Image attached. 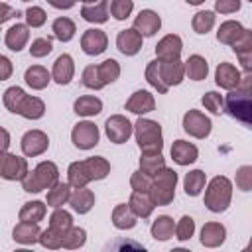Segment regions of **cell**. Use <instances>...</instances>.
I'll return each mask as SVG.
<instances>
[{"instance_id":"6da1fadb","label":"cell","mask_w":252,"mask_h":252,"mask_svg":"<svg viewBox=\"0 0 252 252\" xmlns=\"http://www.w3.org/2000/svg\"><path fill=\"white\" fill-rule=\"evenodd\" d=\"M110 173V163L104 158H87L83 161H73L67 169L71 187H85L89 181L104 179Z\"/></svg>"},{"instance_id":"7a4b0ae2","label":"cell","mask_w":252,"mask_h":252,"mask_svg":"<svg viewBox=\"0 0 252 252\" xmlns=\"http://www.w3.org/2000/svg\"><path fill=\"white\" fill-rule=\"evenodd\" d=\"M4 106L14 112V114H22L24 118H30V120H37L43 116L45 112V104L41 98L37 96H30L26 94L20 87H10L6 89L4 93Z\"/></svg>"},{"instance_id":"3957f363","label":"cell","mask_w":252,"mask_h":252,"mask_svg":"<svg viewBox=\"0 0 252 252\" xmlns=\"http://www.w3.org/2000/svg\"><path fill=\"white\" fill-rule=\"evenodd\" d=\"M250 94H252V75L250 71H246V75L240 77L236 91L232 89L224 100L226 112L246 126L250 124Z\"/></svg>"},{"instance_id":"277c9868","label":"cell","mask_w":252,"mask_h":252,"mask_svg":"<svg viewBox=\"0 0 252 252\" xmlns=\"http://www.w3.org/2000/svg\"><path fill=\"white\" fill-rule=\"evenodd\" d=\"M59 177V169L53 161H41L33 171H28L22 179V187L28 193H39L43 189H49Z\"/></svg>"},{"instance_id":"5b68a950","label":"cell","mask_w":252,"mask_h":252,"mask_svg":"<svg viewBox=\"0 0 252 252\" xmlns=\"http://www.w3.org/2000/svg\"><path fill=\"white\" fill-rule=\"evenodd\" d=\"M175 183H177V173L173 169L161 167L150 185V197L156 205H169L175 197Z\"/></svg>"},{"instance_id":"8992f818","label":"cell","mask_w":252,"mask_h":252,"mask_svg":"<svg viewBox=\"0 0 252 252\" xmlns=\"http://www.w3.org/2000/svg\"><path fill=\"white\" fill-rule=\"evenodd\" d=\"M232 199V185L224 175H217L211 179L205 191V205L213 213H222L230 205Z\"/></svg>"},{"instance_id":"52a82bcc","label":"cell","mask_w":252,"mask_h":252,"mask_svg":"<svg viewBox=\"0 0 252 252\" xmlns=\"http://www.w3.org/2000/svg\"><path fill=\"white\" fill-rule=\"evenodd\" d=\"M136 130V142L142 152H161L163 140H161V126L148 118H138L134 124Z\"/></svg>"},{"instance_id":"ba28073f","label":"cell","mask_w":252,"mask_h":252,"mask_svg":"<svg viewBox=\"0 0 252 252\" xmlns=\"http://www.w3.org/2000/svg\"><path fill=\"white\" fill-rule=\"evenodd\" d=\"M28 173V161L20 156L0 152V177L8 181H22Z\"/></svg>"},{"instance_id":"9c48e42d","label":"cell","mask_w":252,"mask_h":252,"mask_svg":"<svg viewBox=\"0 0 252 252\" xmlns=\"http://www.w3.org/2000/svg\"><path fill=\"white\" fill-rule=\"evenodd\" d=\"M98 128L93 122H79L71 132V140L79 150H91L98 144Z\"/></svg>"},{"instance_id":"30bf717a","label":"cell","mask_w":252,"mask_h":252,"mask_svg":"<svg viewBox=\"0 0 252 252\" xmlns=\"http://www.w3.org/2000/svg\"><path fill=\"white\" fill-rule=\"evenodd\" d=\"M211 120L199 110H189L183 116V130L193 138H207L211 134Z\"/></svg>"},{"instance_id":"8fae6325","label":"cell","mask_w":252,"mask_h":252,"mask_svg":"<svg viewBox=\"0 0 252 252\" xmlns=\"http://www.w3.org/2000/svg\"><path fill=\"white\" fill-rule=\"evenodd\" d=\"M132 128H134V126L130 124V120L124 118V116H120V114L110 116V118L106 120V124H104L106 136H108V140L114 142V144H124V142L132 136Z\"/></svg>"},{"instance_id":"7c38bea8","label":"cell","mask_w":252,"mask_h":252,"mask_svg":"<svg viewBox=\"0 0 252 252\" xmlns=\"http://www.w3.org/2000/svg\"><path fill=\"white\" fill-rule=\"evenodd\" d=\"M47 146H49V138L41 130H30L22 138V152L30 158H35V156L43 154L47 150Z\"/></svg>"},{"instance_id":"4fadbf2b","label":"cell","mask_w":252,"mask_h":252,"mask_svg":"<svg viewBox=\"0 0 252 252\" xmlns=\"http://www.w3.org/2000/svg\"><path fill=\"white\" fill-rule=\"evenodd\" d=\"M108 45V37L102 30H87L81 37V47L87 55H100Z\"/></svg>"},{"instance_id":"5bb4252c","label":"cell","mask_w":252,"mask_h":252,"mask_svg":"<svg viewBox=\"0 0 252 252\" xmlns=\"http://www.w3.org/2000/svg\"><path fill=\"white\" fill-rule=\"evenodd\" d=\"M181 49H183V43H181V37L175 35V33H169L165 37H161L156 45V55L159 61H169V59H179L181 55Z\"/></svg>"},{"instance_id":"9a60e30c","label":"cell","mask_w":252,"mask_h":252,"mask_svg":"<svg viewBox=\"0 0 252 252\" xmlns=\"http://www.w3.org/2000/svg\"><path fill=\"white\" fill-rule=\"evenodd\" d=\"M159 61V59H158ZM185 75V65L179 59H169V61H159V77L163 85L169 89L171 85H179Z\"/></svg>"},{"instance_id":"2e32d148","label":"cell","mask_w":252,"mask_h":252,"mask_svg":"<svg viewBox=\"0 0 252 252\" xmlns=\"http://www.w3.org/2000/svg\"><path fill=\"white\" fill-rule=\"evenodd\" d=\"M161 26L159 16L154 10H142L136 18H134V30L140 35H154Z\"/></svg>"},{"instance_id":"e0dca14e","label":"cell","mask_w":252,"mask_h":252,"mask_svg":"<svg viewBox=\"0 0 252 252\" xmlns=\"http://www.w3.org/2000/svg\"><path fill=\"white\" fill-rule=\"evenodd\" d=\"M116 47L124 55H136L142 49V35L134 28L122 30L118 33V37H116Z\"/></svg>"},{"instance_id":"ac0fdd59","label":"cell","mask_w":252,"mask_h":252,"mask_svg":"<svg viewBox=\"0 0 252 252\" xmlns=\"http://www.w3.org/2000/svg\"><path fill=\"white\" fill-rule=\"evenodd\" d=\"M215 81L220 89H226V91H232L238 87L240 83V71L230 65V63H220L217 67V73H215Z\"/></svg>"},{"instance_id":"d6986e66","label":"cell","mask_w":252,"mask_h":252,"mask_svg":"<svg viewBox=\"0 0 252 252\" xmlns=\"http://www.w3.org/2000/svg\"><path fill=\"white\" fill-rule=\"evenodd\" d=\"M156 108V100L148 91H136L128 100H126V110L134 114H146Z\"/></svg>"},{"instance_id":"ffe728a7","label":"cell","mask_w":252,"mask_h":252,"mask_svg":"<svg viewBox=\"0 0 252 252\" xmlns=\"http://www.w3.org/2000/svg\"><path fill=\"white\" fill-rule=\"evenodd\" d=\"M197 148L191 144V142H185V140H175L173 146H171V158L175 163L179 165H189L197 159Z\"/></svg>"},{"instance_id":"44dd1931","label":"cell","mask_w":252,"mask_h":252,"mask_svg":"<svg viewBox=\"0 0 252 252\" xmlns=\"http://www.w3.org/2000/svg\"><path fill=\"white\" fill-rule=\"evenodd\" d=\"M234 53L240 57V63L244 67V71H250V59H252V32L244 28L242 35L232 43Z\"/></svg>"},{"instance_id":"7402d4cb","label":"cell","mask_w":252,"mask_h":252,"mask_svg":"<svg viewBox=\"0 0 252 252\" xmlns=\"http://www.w3.org/2000/svg\"><path fill=\"white\" fill-rule=\"evenodd\" d=\"M73 73H75V65H73L71 55H67V53L59 55L55 59V63H53V79H55V83H59V85L71 83Z\"/></svg>"},{"instance_id":"603a6c76","label":"cell","mask_w":252,"mask_h":252,"mask_svg":"<svg viewBox=\"0 0 252 252\" xmlns=\"http://www.w3.org/2000/svg\"><path fill=\"white\" fill-rule=\"evenodd\" d=\"M30 39V30L26 24H16L6 32V47L12 51H22Z\"/></svg>"},{"instance_id":"cb8c5ba5","label":"cell","mask_w":252,"mask_h":252,"mask_svg":"<svg viewBox=\"0 0 252 252\" xmlns=\"http://www.w3.org/2000/svg\"><path fill=\"white\" fill-rule=\"evenodd\" d=\"M69 203L73 207V211H77L79 215H85L93 209L94 205V195L91 189H85V187H75V191L71 193L69 197Z\"/></svg>"},{"instance_id":"d4e9b609","label":"cell","mask_w":252,"mask_h":252,"mask_svg":"<svg viewBox=\"0 0 252 252\" xmlns=\"http://www.w3.org/2000/svg\"><path fill=\"white\" fill-rule=\"evenodd\" d=\"M128 205H130V209L134 211V215H136V217H142V219L150 217L152 211H154V207H156V203L152 201V197H150L148 191H134Z\"/></svg>"},{"instance_id":"484cf974","label":"cell","mask_w":252,"mask_h":252,"mask_svg":"<svg viewBox=\"0 0 252 252\" xmlns=\"http://www.w3.org/2000/svg\"><path fill=\"white\" fill-rule=\"evenodd\" d=\"M224 236H226V230L220 222H207L201 230V242L209 248L220 246L224 242Z\"/></svg>"},{"instance_id":"4316f807","label":"cell","mask_w":252,"mask_h":252,"mask_svg":"<svg viewBox=\"0 0 252 252\" xmlns=\"http://www.w3.org/2000/svg\"><path fill=\"white\" fill-rule=\"evenodd\" d=\"M39 232H41V230H39L37 222H26V220H22L20 224L14 226L12 236H14V240L20 242V244H33V242H37Z\"/></svg>"},{"instance_id":"83f0119b","label":"cell","mask_w":252,"mask_h":252,"mask_svg":"<svg viewBox=\"0 0 252 252\" xmlns=\"http://www.w3.org/2000/svg\"><path fill=\"white\" fill-rule=\"evenodd\" d=\"M81 16L93 24H104L108 20V0H96L94 4H87L81 10Z\"/></svg>"},{"instance_id":"f1b7e54d","label":"cell","mask_w":252,"mask_h":252,"mask_svg":"<svg viewBox=\"0 0 252 252\" xmlns=\"http://www.w3.org/2000/svg\"><path fill=\"white\" fill-rule=\"evenodd\" d=\"M161 167H165V161H163V156L161 152H142V158H140V171L146 173V175H156Z\"/></svg>"},{"instance_id":"f546056e","label":"cell","mask_w":252,"mask_h":252,"mask_svg":"<svg viewBox=\"0 0 252 252\" xmlns=\"http://www.w3.org/2000/svg\"><path fill=\"white\" fill-rule=\"evenodd\" d=\"M71 197V185L69 183H61V181H55L49 191H47V205L49 207H55L59 209L61 205H65Z\"/></svg>"},{"instance_id":"4dcf8cb0","label":"cell","mask_w":252,"mask_h":252,"mask_svg":"<svg viewBox=\"0 0 252 252\" xmlns=\"http://www.w3.org/2000/svg\"><path fill=\"white\" fill-rule=\"evenodd\" d=\"M24 79H26V83H28L32 89L41 91V89L47 87V83H49L51 77H49V73H47L45 67H41V65H32V67L26 71Z\"/></svg>"},{"instance_id":"1f68e13d","label":"cell","mask_w":252,"mask_h":252,"mask_svg":"<svg viewBox=\"0 0 252 252\" xmlns=\"http://www.w3.org/2000/svg\"><path fill=\"white\" fill-rule=\"evenodd\" d=\"M112 222L116 228L120 230H126V228H132L136 224V215L134 211L130 209V205H116L114 211H112Z\"/></svg>"},{"instance_id":"d6a6232c","label":"cell","mask_w":252,"mask_h":252,"mask_svg":"<svg viewBox=\"0 0 252 252\" xmlns=\"http://www.w3.org/2000/svg\"><path fill=\"white\" fill-rule=\"evenodd\" d=\"M242 32H244L242 24H238V22H234V20H228V22L220 24V28H219V32H217V39H219L220 43L232 45V43L242 35Z\"/></svg>"},{"instance_id":"836d02e7","label":"cell","mask_w":252,"mask_h":252,"mask_svg":"<svg viewBox=\"0 0 252 252\" xmlns=\"http://www.w3.org/2000/svg\"><path fill=\"white\" fill-rule=\"evenodd\" d=\"M73 108H75V112L81 114V116H94V114H98V112L102 110V102H100V98H96V96L85 94V96H79V98L75 100Z\"/></svg>"},{"instance_id":"e575fe53","label":"cell","mask_w":252,"mask_h":252,"mask_svg":"<svg viewBox=\"0 0 252 252\" xmlns=\"http://www.w3.org/2000/svg\"><path fill=\"white\" fill-rule=\"evenodd\" d=\"M183 65H185V73L193 81H203L207 77V73H209V65L201 55H191Z\"/></svg>"},{"instance_id":"d590c367","label":"cell","mask_w":252,"mask_h":252,"mask_svg":"<svg viewBox=\"0 0 252 252\" xmlns=\"http://www.w3.org/2000/svg\"><path fill=\"white\" fill-rule=\"evenodd\" d=\"M96 75H98V81H100L102 87L114 83V81L118 79V75H120V65H118V61H114V59L102 61L100 65H96Z\"/></svg>"},{"instance_id":"8d00e7d4","label":"cell","mask_w":252,"mask_h":252,"mask_svg":"<svg viewBox=\"0 0 252 252\" xmlns=\"http://www.w3.org/2000/svg\"><path fill=\"white\" fill-rule=\"evenodd\" d=\"M173 230H175V224H173V219L167 217V215H161L154 220L152 224V236L156 240H167L173 236Z\"/></svg>"},{"instance_id":"74e56055","label":"cell","mask_w":252,"mask_h":252,"mask_svg":"<svg viewBox=\"0 0 252 252\" xmlns=\"http://www.w3.org/2000/svg\"><path fill=\"white\" fill-rule=\"evenodd\" d=\"M45 217V205L41 201H30L24 203V207L20 209V220L26 222H39Z\"/></svg>"},{"instance_id":"f35d334b","label":"cell","mask_w":252,"mask_h":252,"mask_svg":"<svg viewBox=\"0 0 252 252\" xmlns=\"http://www.w3.org/2000/svg\"><path fill=\"white\" fill-rule=\"evenodd\" d=\"M53 35L59 39V41H71L73 39V35H75V24H73V20H69V18H57L55 22H53Z\"/></svg>"},{"instance_id":"ab89813d","label":"cell","mask_w":252,"mask_h":252,"mask_svg":"<svg viewBox=\"0 0 252 252\" xmlns=\"http://www.w3.org/2000/svg\"><path fill=\"white\" fill-rule=\"evenodd\" d=\"M183 187H185V193L195 197L201 193V189L205 187V173L201 169H193L185 175V181H183Z\"/></svg>"},{"instance_id":"60d3db41","label":"cell","mask_w":252,"mask_h":252,"mask_svg":"<svg viewBox=\"0 0 252 252\" xmlns=\"http://www.w3.org/2000/svg\"><path fill=\"white\" fill-rule=\"evenodd\" d=\"M71 226H73V219H71V215H69L67 211L57 209V211L51 215V219H49V228H53V230H57V232H61V234H65Z\"/></svg>"},{"instance_id":"b9f144b4","label":"cell","mask_w":252,"mask_h":252,"mask_svg":"<svg viewBox=\"0 0 252 252\" xmlns=\"http://www.w3.org/2000/svg\"><path fill=\"white\" fill-rule=\"evenodd\" d=\"M146 81H148L154 89H158V93H167V87L163 85V81H161V77H159V61H158V59L148 63V67H146Z\"/></svg>"},{"instance_id":"7bdbcfd3","label":"cell","mask_w":252,"mask_h":252,"mask_svg":"<svg viewBox=\"0 0 252 252\" xmlns=\"http://www.w3.org/2000/svg\"><path fill=\"white\" fill-rule=\"evenodd\" d=\"M193 30L197 32V33H207L213 26H215V14L213 12H209V10H205V12H197L195 16H193Z\"/></svg>"},{"instance_id":"ee69618b","label":"cell","mask_w":252,"mask_h":252,"mask_svg":"<svg viewBox=\"0 0 252 252\" xmlns=\"http://www.w3.org/2000/svg\"><path fill=\"white\" fill-rule=\"evenodd\" d=\"M85 240H87V232H85L83 228H79V226H71V228L63 234V246H65V248H71V250L83 246Z\"/></svg>"},{"instance_id":"f6af8a7d","label":"cell","mask_w":252,"mask_h":252,"mask_svg":"<svg viewBox=\"0 0 252 252\" xmlns=\"http://www.w3.org/2000/svg\"><path fill=\"white\" fill-rule=\"evenodd\" d=\"M37 240L41 242V246L51 248V250H55V248H61V246H63V234H61V232H57V230H53V228H47V230L39 232V238H37Z\"/></svg>"},{"instance_id":"bcb514c9","label":"cell","mask_w":252,"mask_h":252,"mask_svg":"<svg viewBox=\"0 0 252 252\" xmlns=\"http://www.w3.org/2000/svg\"><path fill=\"white\" fill-rule=\"evenodd\" d=\"M51 49H53V45H51V39L49 37H37V39L32 41L30 55L32 57H45V55L51 53Z\"/></svg>"},{"instance_id":"7dc6e473","label":"cell","mask_w":252,"mask_h":252,"mask_svg":"<svg viewBox=\"0 0 252 252\" xmlns=\"http://www.w3.org/2000/svg\"><path fill=\"white\" fill-rule=\"evenodd\" d=\"M201 102L205 104V108L207 110H211L213 114H220L222 112V96L219 94V93H215V91H209V93H205V96L201 98Z\"/></svg>"},{"instance_id":"c3c4849f","label":"cell","mask_w":252,"mask_h":252,"mask_svg":"<svg viewBox=\"0 0 252 252\" xmlns=\"http://www.w3.org/2000/svg\"><path fill=\"white\" fill-rule=\"evenodd\" d=\"M132 8H134L132 0H112V4H110V12L116 20H126L130 16Z\"/></svg>"},{"instance_id":"681fc988","label":"cell","mask_w":252,"mask_h":252,"mask_svg":"<svg viewBox=\"0 0 252 252\" xmlns=\"http://www.w3.org/2000/svg\"><path fill=\"white\" fill-rule=\"evenodd\" d=\"M195 232V220L191 217H181V220L175 226V234L179 240H189Z\"/></svg>"},{"instance_id":"f907efd6","label":"cell","mask_w":252,"mask_h":252,"mask_svg":"<svg viewBox=\"0 0 252 252\" xmlns=\"http://www.w3.org/2000/svg\"><path fill=\"white\" fill-rule=\"evenodd\" d=\"M45 20H47V14H45L41 8L32 6V8L26 10V22H28V26H32V28H39V26L45 24Z\"/></svg>"},{"instance_id":"816d5d0a","label":"cell","mask_w":252,"mask_h":252,"mask_svg":"<svg viewBox=\"0 0 252 252\" xmlns=\"http://www.w3.org/2000/svg\"><path fill=\"white\" fill-rule=\"evenodd\" d=\"M83 85L89 87V89H102L100 81H98V75H96V65H87L85 71H83Z\"/></svg>"},{"instance_id":"f5cc1de1","label":"cell","mask_w":252,"mask_h":252,"mask_svg":"<svg viewBox=\"0 0 252 252\" xmlns=\"http://www.w3.org/2000/svg\"><path fill=\"white\" fill-rule=\"evenodd\" d=\"M236 185L242 191H250L252 189V167L250 165H242L236 171Z\"/></svg>"},{"instance_id":"db71d44e","label":"cell","mask_w":252,"mask_h":252,"mask_svg":"<svg viewBox=\"0 0 252 252\" xmlns=\"http://www.w3.org/2000/svg\"><path fill=\"white\" fill-rule=\"evenodd\" d=\"M130 185H132L134 191H150L152 177L146 175V173H142V171H136V173H132V177H130Z\"/></svg>"},{"instance_id":"11a10c76","label":"cell","mask_w":252,"mask_h":252,"mask_svg":"<svg viewBox=\"0 0 252 252\" xmlns=\"http://www.w3.org/2000/svg\"><path fill=\"white\" fill-rule=\"evenodd\" d=\"M240 8V0H217L215 2V10L220 14H232Z\"/></svg>"},{"instance_id":"9f6ffc18","label":"cell","mask_w":252,"mask_h":252,"mask_svg":"<svg viewBox=\"0 0 252 252\" xmlns=\"http://www.w3.org/2000/svg\"><path fill=\"white\" fill-rule=\"evenodd\" d=\"M12 71H14V65H12V61H10L8 57L0 55V81H6V79H10Z\"/></svg>"},{"instance_id":"6f0895ef","label":"cell","mask_w":252,"mask_h":252,"mask_svg":"<svg viewBox=\"0 0 252 252\" xmlns=\"http://www.w3.org/2000/svg\"><path fill=\"white\" fill-rule=\"evenodd\" d=\"M14 16H18V10H14V8H10L8 4L0 2V24H4V22H8V20H12Z\"/></svg>"},{"instance_id":"680465c9","label":"cell","mask_w":252,"mask_h":252,"mask_svg":"<svg viewBox=\"0 0 252 252\" xmlns=\"http://www.w3.org/2000/svg\"><path fill=\"white\" fill-rule=\"evenodd\" d=\"M53 8H59V10H69V8H73V4H75V0H47Z\"/></svg>"},{"instance_id":"91938a15","label":"cell","mask_w":252,"mask_h":252,"mask_svg":"<svg viewBox=\"0 0 252 252\" xmlns=\"http://www.w3.org/2000/svg\"><path fill=\"white\" fill-rule=\"evenodd\" d=\"M8 146H10V134H8V130H4L0 126V152H6Z\"/></svg>"},{"instance_id":"94428289","label":"cell","mask_w":252,"mask_h":252,"mask_svg":"<svg viewBox=\"0 0 252 252\" xmlns=\"http://www.w3.org/2000/svg\"><path fill=\"white\" fill-rule=\"evenodd\" d=\"M187 2H189V4H193V6H199V4H203L205 0H187Z\"/></svg>"},{"instance_id":"6125c7cd","label":"cell","mask_w":252,"mask_h":252,"mask_svg":"<svg viewBox=\"0 0 252 252\" xmlns=\"http://www.w3.org/2000/svg\"><path fill=\"white\" fill-rule=\"evenodd\" d=\"M81 2H94V0H81Z\"/></svg>"},{"instance_id":"be15d7a7","label":"cell","mask_w":252,"mask_h":252,"mask_svg":"<svg viewBox=\"0 0 252 252\" xmlns=\"http://www.w3.org/2000/svg\"><path fill=\"white\" fill-rule=\"evenodd\" d=\"M22 2H28V0H22Z\"/></svg>"}]
</instances>
